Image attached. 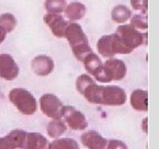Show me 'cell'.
<instances>
[{
    "label": "cell",
    "instance_id": "cell-22",
    "mask_svg": "<svg viewBox=\"0 0 159 149\" xmlns=\"http://www.w3.org/2000/svg\"><path fill=\"white\" fill-rule=\"evenodd\" d=\"M130 27L136 30H146L148 28L147 17L144 15H134L130 18Z\"/></svg>",
    "mask_w": 159,
    "mask_h": 149
},
{
    "label": "cell",
    "instance_id": "cell-25",
    "mask_svg": "<svg viewBox=\"0 0 159 149\" xmlns=\"http://www.w3.org/2000/svg\"><path fill=\"white\" fill-rule=\"evenodd\" d=\"M147 0H130V5L134 9L140 10L144 13L147 12Z\"/></svg>",
    "mask_w": 159,
    "mask_h": 149
},
{
    "label": "cell",
    "instance_id": "cell-14",
    "mask_svg": "<svg viewBox=\"0 0 159 149\" xmlns=\"http://www.w3.org/2000/svg\"><path fill=\"white\" fill-rule=\"evenodd\" d=\"M23 149H48V140L39 133H27Z\"/></svg>",
    "mask_w": 159,
    "mask_h": 149
},
{
    "label": "cell",
    "instance_id": "cell-4",
    "mask_svg": "<svg viewBox=\"0 0 159 149\" xmlns=\"http://www.w3.org/2000/svg\"><path fill=\"white\" fill-rule=\"evenodd\" d=\"M10 102L23 115H32L37 112L38 103L35 97L25 88H12L9 93Z\"/></svg>",
    "mask_w": 159,
    "mask_h": 149
},
{
    "label": "cell",
    "instance_id": "cell-13",
    "mask_svg": "<svg viewBox=\"0 0 159 149\" xmlns=\"http://www.w3.org/2000/svg\"><path fill=\"white\" fill-rule=\"evenodd\" d=\"M130 105L135 111H148V92L145 89H135L130 94Z\"/></svg>",
    "mask_w": 159,
    "mask_h": 149
},
{
    "label": "cell",
    "instance_id": "cell-16",
    "mask_svg": "<svg viewBox=\"0 0 159 149\" xmlns=\"http://www.w3.org/2000/svg\"><path fill=\"white\" fill-rule=\"evenodd\" d=\"M84 67L86 70L89 74H91L92 76H95L97 72L99 71V69L102 67L103 63L102 60L99 59V56H97V54H95L94 52L89 53V55L84 57V60L82 61Z\"/></svg>",
    "mask_w": 159,
    "mask_h": 149
},
{
    "label": "cell",
    "instance_id": "cell-8",
    "mask_svg": "<svg viewBox=\"0 0 159 149\" xmlns=\"http://www.w3.org/2000/svg\"><path fill=\"white\" fill-rule=\"evenodd\" d=\"M103 69L108 79L112 81H120L126 76L127 67L124 61L119 59H109L103 63Z\"/></svg>",
    "mask_w": 159,
    "mask_h": 149
},
{
    "label": "cell",
    "instance_id": "cell-6",
    "mask_svg": "<svg viewBox=\"0 0 159 149\" xmlns=\"http://www.w3.org/2000/svg\"><path fill=\"white\" fill-rule=\"evenodd\" d=\"M62 117L73 130H84L87 128V120L82 112L73 106H63Z\"/></svg>",
    "mask_w": 159,
    "mask_h": 149
},
{
    "label": "cell",
    "instance_id": "cell-9",
    "mask_svg": "<svg viewBox=\"0 0 159 149\" xmlns=\"http://www.w3.org/2000/svg\"><path fill=\"white\" fill-rule=\"evenodd\" d=\"M20 69L13 57L9 54H0V77L12 81L19 75Z\"/></svg>",
    "mask_w": 159,
    "mask_h": 149
},
{
    "label": "cell",
    "instance_id": "cell-15",
    "mask_svg": "<svg viewBox=\"0 0 159 149\" xmlns=\"http://www.w3.org/2000/svg\"><path fill=\"white\" fill-rule=\"evenodd\" d=\"M86 12V8L81 2H71L64 9L65 17L71 21H77L82 19Z\"/></svg>",
    "mask_w": 159,
    "mask_h": 149
},
{
    "label": "cell",
    "instance_id": "cell-21",
    "mask_svg": "<svg viewBox=\"0 0 159 149\" xmlns=\"http://www.w3.org/2000/svg\"><path fill=\"white\" fill-rule=\"evenodd\" d=\"M66 6V0H45L44 2L48 13H55V15L63 12Z\"/></svg>",
    "mask_w": 159,
    "mask_h": 149
},
{
    "label": "cell",
    "instance_id": "cell-18",
    "mask_svg": "<svg viewBox=\"0 0 159 149\" xmlns=\"http://www.w3.org/2000/svg\"><path fill=\"white\" fill-rule=\"evenodd\" d=\"M48 149H80V146L73 138H57L48 145Z\"/></svg>",
    "mask_w": 159,
    "mask_h": 149
},
{
    "label": "cell",
    "instance_id": "cell-12",
    "mask_svg": "<svg viewBox=\"0 0 159 149\" xmlns=\"http://www.w3.org/2000/svg\"><path fill=\"white\" fill-rule=\"evenodd\" d=\"M81 142L89 149H106L107 139L95 130L85 132L81 136Z\"/></svg>",
    "mask_w": 159,
    "mask_h": 149
},
{
    "label": "cell",
    "instance_id": "cell-10",
    "mask_svg": "<svg viewBox=\"0 0 159 149\" xmlns=\"http://www.w3.org/2000/svg\"><path fill=\"white\" fill-rule=\"evenodd\" d=\"M31 67H32L33 73H35L39 76H47L51 74L54 69V62L48 55H38L31 62Z\"/></svg>",
    "mask_w": 159,
    "mask_h": 149
},
{
    "label": "cell",
    "instance_id": "cell-23",
    "mask_svg": "<svg viewBox=\"0 0 159 149\" xmlns=\"http://www.w3.org/2000/svg\"><path fill=\"white\" fill-rule=\"evenodd\" d=\"M0 149H17L12 138L9 135L0 137Z\"/></svg>",
    "mask_w": 159,
    "mask_h": 149
},
{
    "label": "cell",
    "instance_id": "cell-17",
    "mask_svg": "<svg viewBox=\"0 0 159 149\" xmlns=\"http://www.w3.org/2000/svg\"><path fill=\"white\" fill-rule=\"evenodd\" d=\"M66 132V125L62 119H52L48 124L47 133L51 138H59Z\"/></svg>",
    "mask_w": 159,
    "mask_h": 149
},
{
    "label": "cell",
    "instance_id": "cell-24",
    "mask_svg": "<svg viewBox=\"0 0 159 149\" xmlns=\"http://www.w3.org/2000/svg\"><path fill=\"white\" fill-rule=\"evenodd\" d=\"M106 149H128L127 145L118 139H108L107 140Z\"/></svg>",
    "mask_w": 159,
    "mask_h": 149
},
{
    "label": "cell",
    "instance_id": "cell-19",
    "mask_svg": "<svg viewBox=\"0 0 159 149\" xmlns=\"http://www.w3.org/2000/svg\"><path fill=\"white\" fill-rule=\"evenodd\" d=\"M132 17V11L124 5H118L113 9L112 19L117 23H125Z\"/></svg>",
    "mask_w": 159,
    "mask_h": 149
},
{
    "label": "cell",
    "instance_id": "cell-3",
    "mask_svg": "<svg viewBox=\"0 0 159 149\" xmlns=\"http://www.w3.org/2000/svg\"><path fill=\"white\" fill-rule=\"evenodd\" d=\"M97 51L102 56L112 59L115 54H128L134 50L117 33H111L103 35L97 41Z\"/></svg>",
    "mask_w": 159,
    "mask_h": 149
},
{
    "label": "cell",
    "instance_id": "cell-1",
    "mask_svg": "<svg viewBox=\"0 0 159 149\" xmlns=\"http://www.w3.org/2000/svg\"><path fill=\"white\" fill-rule=\"evenodd\" d=\"M82 95L89 103L107 106H120L126 102V92L116 85H97L96 82L89 84Z\"/></svg>",
    "mask_w": 159,
    "mask_h": 149
},
{
    "label": "cell",
    "instance_id": "cell-5",
    "mask_svg": "<svg viewBox=\"0 0 159 149\" xmlns=\"http://www.w3.org/2000/svg\"><path fill=\"white\" fill-rule=\"evenodd\" d=\"M63 103L54 94H43L40 98V108L45 116L52 119L62 118Z\"/></svg>",
    "mask_w": 159,
    "mask_h": 149
},
{
    "label": "cell",
    "instance_id": "cell-11",
    "mask_svg": "<svg viewBox=\"0 0 159 149\" xmlns=\"http://www.w3.org/2000/svg\"><path fill=\"white\" fill-rule=\"evenodd\" d=\"M44 22L47 23L55 37L64 38L65 29H66L69 22L62 16L55 15V13H47L44 16Z\"/></svg>",
    "mask_w": 159,
    "mask_h": 149
},
{
    "label": "cell",
    "instance_id": "cell-20",
    "mask_svg": "<svg viewBox=\"0 0 159 149\" xmlns=\"http://www.w3.org/2000/svg\"><path fill=\"white\" fill-rule=\"evenodd\" d=\"M17 25V19L12 13H3L0 16V28L5 31L6 33H9L13 31V29Z\"/></svg>",
    "mask_w": 159,
    "mask_h": 149
},
{
    "label": "cell",
    "instance_id": "cell-7",
    "mask_svg": "<svg viewBox=\"0 0 159 149\" xmlns=\"http://www.w3.org/2000/svg\"><path fill=\"white\" fill-rule=\"evenodd\" d=\"M116 33L127 43V45L135 50L136 47H140L144 43V34L139 32L138 30L134 29L129 25H119L116 30Z\"/></svg>",
    "mask_w": 159,
    "mask_h": 149
},
{
    "label": "cell",
    "instance_id": "cell-2",
    "mask_svg": "<svg viewBox=\"0 0 159 149\" xmlns=\"http://www.w3.org/2000/svg\"><path fill=\"white\" fill-rule=\"evenodd\" d=\"M64 38L69 41L73 54L79 61H83L86 55L93 52L92 47L89 44V39L85 35L82 27L75 22L67 25L64 32Z\"/></svg>",
    "mask_w": 159,
    "mask_h": 149
},
{
    "label": "cell",
    "instance_id": "cell-27",
    "mask_svg": "<svg viewBox=\"0 0 159 149\" xmlns=\"http://www.w3.org/2000/svg\"><path fill=\"white\" fill-rule=\"evenodd\" d=\"M147 120H148V118H144V120H143V130H144L145 133L148 132V129H147Z\"/></svg>",
    "mask_w": 159,
    "mask_h": 149
},
{
    "label": "cell",
    "instance_id": "cell-26",
    "mask_svg": "<svg viewBox=\"0 0 159 149\" xmlns=\"http://www.w3.org/2000/svg\"><path fill=\"white\" fill-rule=\"evenodd\" d=\"M5 39H6V32L0 28V43H2Z\"/></svg>",
    "mask_w": 159,
    "mask_h": 149
}]
</instances>
